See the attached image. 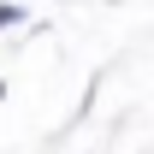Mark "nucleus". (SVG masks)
<instances>
[{
	"label": "nucleus",
	"mask_w": 154,
	"mask_h": 154,
	"mask_svg": "<svg viewBox=\"0 0 154 154\" xmlns=\"http://www.w3.org/2000/svg\"><path fill=\"white\" fill-rule=\"evenodd\" d=\"M24 18V6H0V30H6V24H18Z\"/></svg>",
	"instance_id": "obj_1"
}]
</instances>
